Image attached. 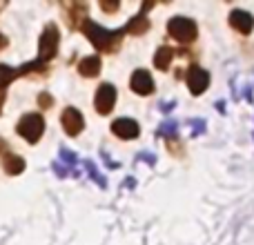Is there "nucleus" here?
Instances as JSON below:
<instances>
[{"instance_id":"obj_4","label":"nucleus","mask_w":254,"mask_h":245,"mask_svg":"<svg viewBox=\"0 0 254 245\" xmlns=\"http://www.w3.org/2000/svg\"><path fill=\"white\" fill-rule=\"evenodd\" d=\"M16 131L27 138V143H38L45 131V119L40 114H25L16 125Z\"/></svg>"},{"instance_id":"obj_8","label":"nucleus","mask_w":254,"mask_h":245,"mask_svg":"<svg viewBox=\"0 0 254 245\" xmlns=\"http://www.w3.org/2000/svg\"><path fill=\"white\" fill-rule=\"evenodd\" d=\"M129 87L134 89L138 96H149V94L154 92V78L149 76L147 69H136L134 74H131Z\"/></svg>"},{"instance_id":"obj_24","label":"nucleus","mask_w":254,"mask_h":245,"mask_svg":"<svg viewBox=\"0 0 254 245\" xmlns=\"http://www.w3.org/2000/svg\"><path fill=\"white\" fill-rule=\"evenodd\" d=\"M4 147H7V143H4V140H2V138H0V152H2V149H4Z\"/></svg>"},{"instance_id":"obj_6","label":"nucleus","mask_w":254,"mask_h":245,"mask_svg":"<svg viewBox=\"0 0 254 245\" xmlns=\"http://www.w3.org/2000/svg\"><path fill=\"white\" fill-rule=\"evenodd\" d=\"M114 105H116V89H114V85L103 83L101 87H98V92H96V98H94V107H96L98 114L107 116L112 110H114Z\"/></svg>"},{"instance_id":"obj_16","label":"nucleus","mask_w":254,"mask_h":245,"mask_svg":"<svg viewBox=\"0 0 254 245\" xmlns=\"http://www.w3.org/2000/svg\"><path fill=\"white\" fill-rule=\"evenodd\" d=\"M174 49L172 47H158V52H156V56H154V65H156V69H161V71H165L167 67H170V62H172V58H174Z\"/></svg>"},{"instance_id":"obj_17","label":"nucleus","mask_w":254,"mask_h":245,"mask_svg":"<svg viewBox=\"0 0 254 245\" xmlns=\"http://www.w3.org/2000/svg\"><path fill=\"white\" fill-rule=\"evenodd\" d=\"M158 134L161 136H165L167 140H172L174 138V134H176V122L174 121H167V122H163V127L158 129Z\"/></svg>"},{"instance_id":"obj_19","label":"nucleus","mask_w":254,"mask_h":245,"mask_svg":"<svg viewBox=\"0 0 254 245\" xmlns=\"http://www.w3.org/2000/svg\"><path fill=\"white\" fill-rule=\"evenodd\" d=\"M38 105L40 107H45V110H49V107L54 105V98L49 96L47 92H43V94H38Z\"/></svg>"},{"instance_id":"obj_11","label":"nucleus","mask_w":254,"mask_h":245,"mask_svg":"<svg viewBox=\"0 0 254 245\" xmlns=\"http://www.w3.org/2000/svg\"><path fill=\"white\" fill-rule=\"evenodd\" d=\"M230 25L237 31H241V34H250L254 27V18H252V13L243 11V9H234V11L230 13Z\"/></svg>"},{"instance_id":"obj_13","label":"nucleus","mask_w":254,"mask_h":245,"mask_svg":"<svg viewBox=\"0 0 254 245\" xmlns=\"http://www.w3.org/2000/svg\"><path fill=\"white\" fill-rule=\"evenodd\" d=\"M78 71L85 76V78H94V76L101 74V58L98 56H89V58H83L78 62Z\"/></svg>"},{"instance_id":"obj_2","label":"nucleus","mask_w":254,"mask_h":245,"mask_svg":"<svg viewBox=\"0 0 254 245\" xmlns=\"http://www.w3.org/2000/svg\"><path fill=\"white\" fill-rule=\"evenodd\" d=\"M167 34L172 36L174 40H179L181 45H190L196 40L198 34V27L192 18H183V16H176L167 22Z\"/></svg>"},{"instance_id":"obj_21","label":"nucleus","mask_w":254,"mask_h":245,"mask_svg":"<svg viewBox=\"0 0 254 245\" xmlns=\"http://www.w3.org/2000/svg\"><path fill=\"white\" fill-rule=\"evenodd\" d=\"M61 161H65L67 165H74V163H76V154H71L69 149H61Z\"/></svg>"},{"instance_id":"obj_3","label":"nucleus","mask_w":254,"mask_h":245,"mask_svg":"<svg viewBox=\"0 0 254 245\" xmlns=\"http://www.w3.org/2000/svg\"><path fill=\"white\" fill-rule=\"evenodd\" d=\"M58 43H61V34H58V27L54 22H49L47 27L43 29V36H40L38 43V61L47 62L56 56L58 52Z\"/></svg>"},{"instance_id":"obj_22","label":"nucleus","mask_w":254,"mask_h":245,"mask_svg":"<svg viewBox=\"0 0 254 245\" xmlns=\"http://www.w3.org/2000/svg\"><path fill=\"white\" fill-rule=\"evenodd\" d=\"M4 47H7V38L0 34V49H4Z\"/></svg>"},{"instance_id":"obj_12","label":"nucleus","mask_w":254,"mask_h":245,"mask_svg":"<svg viewBox=\"0 0 254 245\" xmlns=\"http://www.w3.org/2000/svg\"><path fill=\"white\" fill-rule=\"evenodd\" d=\"M123 29H125V34H131V36H140L149 29V20H147V16H145L143 9H140L138 16H134L129 22H127Z\"/></svg>"},{"instance_id":"obj_20","label":"nucleus","mask_w":254,"mask_h":245,"mask_svg":"<svg viewBox=\"0 0 254 245\" xmlns=\"http://www.w3.org/2000/svg\"><path fill=\"white\" fill-rule=\"evenodd\" d=\"M119 7H121V4L116 2V0H114V2H107V0H101V9H103V11H107V13L119 11Z\"/></svg>"},{"instance_id":"obj_1","label":"nucleus","mask_w":254,"mask_h":245,"mask_svg":"<svg viewBox=\"0 0 254 245\" xmlns=\"http://www.w3.org/2000/svg\"><path fill=\"white\" fill-rule=\"evenodd\" d=\"M83 31L89 38V43H92L98 52H105V54L116 52L121 40H123V34H125V29L110 31V29H105V27H101L98 22H92V20H85Z\"/></svg>"},{"instance_id":"obj_9","label":"nucleus","mask_w":254,"mask_h":245,"mask_svg":"<svg viewBox=\"0 0 254 245\" xmlns=\"http://www.w3.org/2000/svg\"><path fill=\"white\" fill-rule=\"evenodd\" d=\"M61 122H63V129H65L69 136H78L80 131H83V125H85L83 114H80L78 110H74V107H67V110L63 112Z\"/></svg>"},{"instance_id":"obj_18","label":"nucleus","mask_w":254,"mask_h":245,"mask_svg":"<svg viewBox=\"0 0 254 245\" xmlns=\"http://www.w3.org/2000/svg\"><path fill=\"white\" fill-rule=\"evenodd\" d=\"M85 167H87V172L89 174L94 176V181H96L98 185H101V187H105V179H103V174H98V170H96V165H94V163H85Z\"/></svg>"},{"instance_id":"obj_10","label":"nucleus","mask_w":254,"mask_h":245,"mask_svg":"<svg viewBox=\"0 0 254 245\" xmlns=\"http://www.w3.org/2000/svg\"><path fill=\"white\" fill-rule=\"evenodd\" d=\"M112 131H114L119 138L127 140V138H136V136L140 134V127L134 119H116L112 122Z\"/></svg>"},{"instance_id":"obj_5","label":"nucleus","mask_w":254,"mask_h":245,"mask_svg":"<svg viewBox=\"0 0 254 245\" xmlns=\"http://www.w3.org/2000/svg\"><path fill=\"white\" fill-rule=\"evenodd\" d=\"M29 71H47V67H45V62H40V61L27 62V65L18 67V69H11V67H7V65H0V89L7 87L13 78L25 76V74H29Z\"/></svg>"},{"instance_id":"obj_7","label":"nucleus","mask_w":254,"mask_h":245,"mask_svg":"<svg viewBox=\"0 0 254 245\" xmlns=\"http://www.w3.org/2000/svg\"><path fill=\"white\" fill-rule=\"evenodd\" d=\"M207 85H210V74H207L203 67L198 65H192L188 69V87L190 92L194 94V96H198V94H203L207 89Z\"/></svg>"},{"instance_id":"obj_14","label":"nucleus","mask_w":254,"mask_h":245,"mask_svg":"<svg viewBox=\"0 0 254 245\" xmlns=\"http://www.w3.org/2000/svg\"><path fill=\"white\" fill-rule=\"evenodd\" d=\"M85 11H87V7L85 4H71L69 7V13H67V25L71 27V29H78V27L85 25Z\"/></svg>"},{"instance_id":"obj_15","label":"nucleus","mask_w":254,"mask_h":245,"mask_svg":"<svg viewBox=\"0 0 254 245\" xmlns=\"http://www.w3.org/2000/svg\"><path fill=\"white\" fill-rule=\"evenodd\" d=\"M2 167H4V172H7V174L16 176V174H20V172L25 170V158L16 156V154H7V156L2 158Z\"/></svg>"},{"instance_id":"obj_23","label":"nucleus","mask_w":254,"mask_h":245,"mask_svg":"<svg viewBox=\"0 0 254 245\" xmlns=\"http://www.w3.org/2000/svg\"><path fill=\"white\" fill-rule=\"evenodd\" d=\"M2 103H4V89H0V112H2Z\"/></svg>"}]
</instances>
